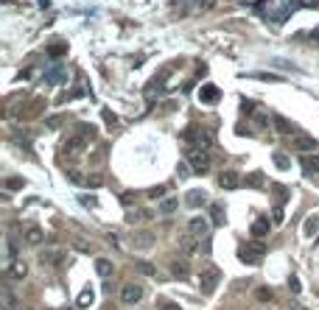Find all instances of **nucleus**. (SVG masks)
<instances>
[{"label":"nucleus","instance_id":"11","mask_svg":"<svg viewBox=\"0 0 319 310\" xmlns=\"http://www.w3.org/2000/svg\"><path fill=\"white\" fill-rule=\"evenodd\" d=\"M132 246H135V249H151V246H154V235L143 232V229H140V232H132Z\"/></svg>","mask_w":319,"mask_h":310},{"label":"nucleus","instance_id":"26","mask_svg":"<svg viewBox=\"0 0 319 310\" xmlns=\"http://www.w3.org/2000/svg\"><path fill=\"white\" fill-rule=\"evenodd\" d=\"M23 188H25V179H17V176L6 179V190H23Z\"/></svg>","mask_w":319,"mask_h":310},{"label":"nucleus","instance_id":"30","mask_svg":"<svg viewBox=\"0 0 319 310\" xmlns=\"http://www.w3.org/2000/svg\"><path fill=\"white\" fill-rule=\"evenodd\" d=\"M319 229V218H308V226H305V235H314Z\"/></svg>","mask_w":319,"mask_h":310},{"label":"nucleus","instance_id":"16","mask_svg":"<svg viewBox=\"0 0 319 310\" xmlns=\"http://www.w3.org/2000/svg\"><path fill=\"white\" fill-rule=\"evenodd\" d=\"M179 210V199H174V196H165V199L160 201V212L162 215H171V212Z\"/></svg>","mask_w":319,"mask_h":310},{"label":"nucleus","instance_id":"29","mask_svg":"<svg viewBox=\"0 0 319 310\" xmlns=\"http://www.w3.org/2000/svg\"><path fill=\"white\" fill-rule=\"evenodd\" d=\"M274 165L280 168V171H285V168H288V159H285V154H274Z\"/></svg>","mask_w":319,"mask_h":310},{"label":"nucleus","instance_id":"20","mask_svg":"<svg viewBox=\"0 0 319 310\" xmlns=\"http://www.w3.org/2000/svg\"><path fill=\"white\" fill-rule=\"evenodd\" d=\"M92 302H95V291H92V288H84V291L79 293L76 305H79V308H90Z\"/></svg>","mask_w":319,"mask_h":310},{"label":"nucleus","instance_id":"18","mask_svg":"<svg viewBox=\"0 0 319 310\" xmlns=\"http://www.w3.org/2000/svg\"><path fill=\"white\" fill-rule=\"evenodd\" d=\"M269 226H272L269 218H258V221L252 224V235H255V238H263V235H269Z\"/></svg>","mask_w":319,"mask_h":310},{"label":"nucleus","instance_id":"15","mask_svg":"<svg viewBox=\"0 0 319 310\" xmlns=\"http://www.w3.org/2000/svg\"><path fill=\"white\" fill-rule=\"evenodd\" d=\"M302 171H305L308 176L319 179V156H302Z\"/></svg>","mask_w":319,"mask_h":310},{"label":"nucleus","instance_id":"2","mask_svg":"<svg viewBox=\"0 0 319 310\" xmlns=\"http://www.w3.org/2000/svg\"><path fill=\"white\" fill-rule=\"evenodd\" d=\"M182 140L191 145V148H207V151L213 148V137H210L207 132H199V129H194V126H191V129H185Z\"/></svg>","mask_w":319,"mask_h":310},{"label":"nucleus","instance_id":"6","mask_svg":"<svg viewBox=\"0 0 319 310\" xmlns=\"http://www.w3.org/2000/svg\"><path fill=\"white\" fill-rule=\"evenodd\" d=\"M210 226H213V221H207V218H191L188 221V235H194V238H207V232H210Z\"/></svg>","mask_w":319,"mask_h":310},{"label":"nucleus","instance_id":"3","mask_svg":"<svg viewBox=\"0 0 319 310\" xmlns=\"http://www.w3.org/2000/svg\"><path fill=\"white\" fill-rule=\"evenodd\" d=\"M263 255H266V246H263V243H249V246H241V249H238L241 263H247V266H255V263H261Z\"/></svg>","mask_w":319,"mask_h":310},{"label":"nucleus","instance_id":"8","mask_svg":"<svg viewBox=\"0 0 319 310\" xmlns=\"http://www.w3.org/2000/svg\"><path fill=\"white\" fill-rule=\"evenodd\" d=\"M291 148L305 154V151H314L317 143H314V137H308V134H294V137H291Z\"/></svg>","mask_w":319,"mask_h":310},{"label":"nucleus","instance_id":"21","mask_svg":"<svg viewBox=\"0 0 319 310\" xmlns=\"http://www.w3.org/2000/svg\"><path fill=\"white\" fill-rule=\"evenodd\" d=\"M95 271H98V277H109V274H112V263H109V260H104V257H98V260H95Z\"/></svg>","mask_w":319,"mask_h":310},{"label":"nucleus","instance_id":"10","mask_svg":"<svg viewBox=\"0 0 319 310\" xmlns=\"http://www.w3.org/2000/svg\"><path fill=\"white\" fill-rule=\"evenodd\" d=\"M218 98H221V92H218L216 84H205V87L199 89V101L202 103H218Z\"/></svg>","mask_w":319,"mask_h":310},{"label":"nucleus","instance_id":"9","mask_svg":"<svg viewBox=\"0 0 319 310\" xmlns=\"http://www.w3.org/2000/svg\"><path fill=\"white\" fill-rule=\"evenodd\" d=\"M218 185H221L224 190H235V188H241V176L235 173V171H221Z\"/></svg>","mask_w":319,"mask_h":310},{"label":"nucleus","instance_id":"1","mask_svg":"<svg viewBox=\"0 0 319 310\" xmlns=\"http://www.w3.org/2000/svg\"><path fill=\"white\" fill-rule=\"evenodd\" d=\"M188 165H191V171H196V173H205L207 168H210V151L207 148H188Z\"/></svg>","mask_w":319,"mask_h":310},{"label":"nucleus","instance_id":"14","mask_svg":"<svg viewBox=\"0 0 319 310\" xmlns=\"http://www.w3.org/2000/svg\"><path fill=\"white\" fill-rule=\"evenodd\" d=\"M23 238H25V243H28V246H39L42 241H45V235H42V229H39V226H28Z\"/></svg>","mask_w":319,"mask_h":310},{"label":"nucleus","instance_id":"5","mask_svg":"<svg viewBox=\"0 0 319 310\" xmlns=\"http://www.w3.org/2000/svg\"><path fill=\"white\" fill-rule=\"evenodd\" d=\"M84 145H87V140H84V134H73L68 143H65V148H62V154L68 156V159H76V154H81L84 151Z\"/></svg>","mask_w":319,"mask_h":310},{"label":"nucleus","instance_id":"22","mask_svg":"<svg viewBox=\"0 0 319 310\" xmlns=\"http://www.w3.org/2000/svg\"><path fill=\"white\" fill-rule=\"evenodd\" d=\"M171 274L177 279H188V274H191V271H188V263H177V260H174L171 263Z\"/></svg>","mask_w":319,"mask_h":310},{"label":"nucleus","instance_id":"35","mask_svg":"<svg viewBox=\"0 0 319 310\" xmlns=\"http://www.w3.org/2000/svg\"><path fill=\"white\" fill-rule=\"evenodd\" d=\"M81 204H84V207H95V199H92V196H84V199H81Z\"/></svg>","mask_w":319,"mask_h":310},{"label":"nucleus","instance_id":"17","mask_svg":"<svg viewBox=\"0 0 319 310\" xmlns=\"http://www.w3.org/2000/svg\"><path fill=\"white\" fill-rule=\"evenodd\" d=\"M210 221H213V226H224V207L221 204H210Z\"/></svg>","mask_w":319,"mask_h":310},{"label":"nucleus","instance_id":"23","mask_svg":"<svg viewBox=\"0 0 319 310\" xmlns=\"http://www.w3.org/2000/svg\"><path fill=\"white\" fill-rule=\"evenodd\" d=\"M272 123H274V129H277L280 134H288V132H291V123L285 121V118H280V115H274Z\"/></svg>","mask_w":319,"mask_h":310},{"label":"nucleus","instance_id":"7","mask_svg":"<svg viewBox=\"0 0 319 310\" xmlns=\"http://www.w3.org/2000/svg\"><path fill=\"white\" fill-rule=\"evenodd\" d=\"M140 299H143V288H140V285L129 282V285L121 288V302H124V305H137Z\"/></svg>","mask_w":319,"mask_h":310},{"label":"nucleus","instance_id":"13","mask_svg":"<svg viewBox=\"0 0 319 310\" xmlns=\"http://www.w3.org/2000/svg\"><path fill=\"white\" fill-rule=\"evenodd\" d=\"M25 274H28V266L20 263V260H14L12 266L6 268V277H9V279H25Z\"/></svg>","mask_w":319,"mask_h":310},{"label":"nucleus","instance_id":"4","mask_svg":"<svg viewBox=\"0 0 319 310\" xmlns=\"http://www.w3.org/2000/svg\"><path fill=\"white\" fill-rule=\"evenodd\" d=\"M218 282H221V271H218L216 266H210L202 271V277H199V288H202V293H213V291L218 288Z\"/></svg>","mask_w":319,"mask_h":310},{"label":"nucleus","instance_id":"12","mask_svg":"<svg viewBox=\"0 0 319 310\" xmlns=\"http://www.w3.org/2000/svg\"><path fill=\"white\" fill-rule=\"evenodd\" d=\"M205 201H207V193L205 190H199V188H194V190L185 193V204H188V207H199V204H205Z\"/></svg>","mask_w":319,"mask_h":310},{"label":"nucleus","instance_id":"34","mask_svg":"<svg viewBox=\"0 0 319 310\" xmlns=\"http://www.w3.org/2000/svg\"><path fill=\"white\" fill-rule=\"evenodd\" d=\"M137 271H143V274H154V268L148 266V263H137Z\"/></svg>","mask_w":319,"mask_h":310},{"label":"nucleus","instance_id":"33","mask_svg":"<svg viewBox=\"0 0 319 310\" xmlns=\"http://www.w3.org/2000/svg\"><path fill=\"white\" fill-rule=\"evenodd\" d=\"M162 193H165V188H151L146 196H148V199H157V196H162Z\"/></svg>","mask_w":319,"mask_h":310},{"label":"nucleus","instance_id":"27","mask_svg":"<svg viewBox=\"0 0 319 310\" xmlns=\"http://www.w3.org/2000/svg\"><path fill=\"white\" fill-rule=\"evenodd\" d=\"M79 134H84V140H87V143H92V140H95V126H81L79 129Z\"/></svg>","mask_w":319,"mask_h":310},{"label":"nucleus","instance_id":"37","mask_svg":"<svg viewBox=\"0 0 319 310\" xmlns=\"http://www.w3.org/2000/svg\"><path fill=\"white\" fill-rule=\"evenodd\" d=\"M104 118H106V123H115V121H118V118H115V115H112L109 109H104Z\"/></svg>","mask_w":319,"mask_h":310},{"label":"nucleus","instance_id":"28","mask_svg":"<svg viewBox=\"0 0 319 310\" xmlns=\"http://www.w3.org/2000/svg\"><path fill=\"white\" fill-rule=\"evenodd\" d=\"M65 51H68V45H65V42H53L51 48H48V53H51V56H62Z\"/></svg>","mask_w":319,"mask_h":310},{"label":"nucleus","instance_id":"38","mask_svg":"<svg viewBox=\"0 0 319 310\" xmlns=\"http://www.w3.org/2000/svg\"><path fill=\"white\" fill-rule=\"evenodd\" d=\"M291 310H302V308H291Z\"/></svg>","mask_w":319,"mask_h":310},{"label":"nucleus","instance_id":"25","mask_svg":"<svg viewBox=\"0 0 319 310\" xmlns=\"http://www.w3.org/2000/svg\"><path fill=\"white\" fill-rule=\"evenodd\" d=\"M196 241H199V238H194V235H188V238H185V241H182V243H179V246H182V252H185V255H194V252H196Z\"/></svg>","mask_w":319,"mask_h":310},{"label":"nucleus","instance_id":"31","mask_svg":"<svg viewBox=\"0 0 319 310\" xmlns=\"http://www.w3.org/2000/svg\"><path fill=\"white\" fill-rule=\"evenodd\" d=\"M288 288H291V293H300V279H297V277H288Z\"/></svg>","mask_w":319,"mask_h":310},{"label":"nucleus","instance_id":"24","mask_svg":"<svg viewBox=\"0 0 319 310\" xmlns=\"http://www.w3.org/2000/svg\"><path fill=\"white\" fill-rule=\"evenodd\" d=\"M255 296H258L261 302H272V299H274V291H272V288H266V285H261V288L255 291Z\"/></svg>","mask_w":319,"mask_h":310},{"label":"nucleus","instance_id":"36","mask_svg":"<svg viewBox=\"0 0 319 310\" xmlns=\"http://www.w3.org/2000/svg\"><path fill=\"white\" fill-rule=\"evenodd\" d=\"M162 310H182L179 305H174V302H162Z\"/></svg>","mask_w":319,"mask_h":310},{"label":"nucleus","instance_id":"19","mask_svg":"<svg viewBox=\"0 0 319 310\" xmlns=\"http://www.w3.org/2000/svg\"><path fill=\"white\" fill-rule=\"evenodd\" d=\"M62 78H65V67L56 65V67H51V70L45 73V84H59Z\"/></svg>","mask_w":319,"mask_h":310},{"label":"nucleus","instance_id":"32","mask_svg":"<svg viewBox=\"0 0 319 310\" xmlns=\"http://www.w3.org/2000/svg\"><path fill=\"white\" fill-rule=\"evenodd\" d=\"M59 123H62V118L56 115V118H48V121H45V126H48V129H59Z\"/></svg>","mask_w":319,"mask_h":310}]
</instances>
